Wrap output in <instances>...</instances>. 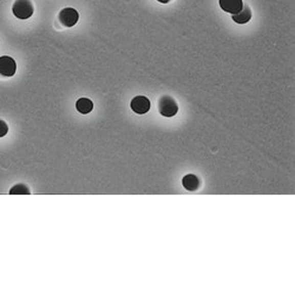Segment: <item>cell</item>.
<instances>
[{
    "instance_id": "cell-12",
    "label": "cell",
    "mask_w": 295,
    "mask_h": 295,
    "mask_svg": "<svg viewBox=\"0 0 295 295\" xmlns=\"http://www.w3.org/2000/svg\"><path fill=\"white\" fill-rule=\"evenodd\" d=\"M157 2L161 3V4H168L170 2V0H157Z\"/></svg>"
},
{
    "instance_id": "cell-2",
    "label": "cell",
    "mask_w": 295,
    "mask_h": 295,
    "mask_svg": "<svg viewBox=\"0 0 295 295\" xmlns=\"http://www.w3.org/2000/svg\"><path fill=\"white\" fill-rule=\"evenodd\" d=\"M158 110L164 117H174L178 112V105L170 96H163L158 101Z\"/></svg>"
},
{
    "instance_id": "cell-3",
    "label": "cell",
    "mask_w": 295,
    "mask_h": 295,
    "mask_svg": "<svg viewBox=\"0 0 295 295\" xmlns=\"http://www.w3.org/2000/svg\"><path fill=\"white\" fill-rule=\"evenodd\" d=\"M58 19L60 24L65 28H74L79 20V14L77 10L72 9V7H65L59 12Z\"/></svg>"
},
{
    "instance_id": "cell-6",
    "label": "cell",
    "mask_w": 295,
    "mask_h": 295,
    "mask_svg": "<svg viewBox=\"0 0 295 295\" xmlns=\"http://www.w3.org/2000/svg\"><path fill=\"white\" fill-rule=\"evenodd\" d=\"M218 3H220L221 9L223 10L224 12L231 14L239 13L243 7L242 0H220Z\"/></svg>"
},
{
    "instance_id": "cell-5",
    "label": "cell",
    "mask_w": 295,
    "mask_h": 295,
    "mask_svg": "<svg viewBox=\"0 0 295 295\" xmlns=\"http://www.w3.org/2000/svg\"><path fill=\"white\" fill-rule=\"evenodd\" d=\"M132 111L137 115H144L147 114L151 108V103L149 101V98L145 96H136L135 98H132L131 103H130Z\"/></svg>"
},
{
    "instance_id": "cell-1",
    "label": "cell",
    "mask_w": 295,
    "mask_h": 295,
    "mask_svg": "<svg viewBox=\"0 0 295 295\" xmlns=\"http://www.w3.org/2000/svg\"><path fill=\"white\" fill-rule=\"evenodd\" d=\"M33 4L31 0H16L12 6V12L18 19H29L33 14Z\"/></svg>"
},
{
    "instance_id": "cell-4",
    "label": "cell",
    "mask_w": 295,
    "mask_h": 295,
    "mask_svg": "<svg viewBox=\"0 0 295 295\" xmlns=\"http://www.w3.org/2000/svg\"><path fill=\"white\" fill-rule=\"evenodd\" d=\"M17 71V64L12 57L3 56L0 57V76L4 77H12Z\"/></svg>"
},
{
    "instance_id": "cell-9",
    "label": "cell",
    "mask_w": 295,
    "mask_h": 295,
    "mask_svg": "<svg viewBox=\"0 0 295 295\" xmlns=\"http://www.w3.org/2000/svg\"><path fill=\"white\" fill-rule=\"evenodd\" d=\"M76 108H77L78 112L86 115L94 110V103L89 98H79L76 103Z\"/></svg>"
},
{
    "instance_id": "cell-11",
    "label": "cell",
    "mask_w": 295,
    "mask_h": 295,
    "mask_svg": "<svg viewBox=\"0 0 295 295\" xmlns=\"http://www.w3.org/2000/svg\"><path fill=\"white\" fill-rule=\"evenodd\" d=\"M9 132V125L6 124L5 121L0 120V137H4Z\"/></svg>"
},
{
    "instance_id": "cell-8",
    "label": "cell",
    "mask_w": 295,
    "mask_h": 295,
    "mask_svg": "<svg viewBox=\"0 0 295 295\" xmlns=\"http://www.w3.org/2000/svg\"><path fill=\"white\" fill-rule=\"evenodd\" d=\"M182 185L183 187H185V189L189 191H194L198 189V187H200V179H198L197 176L190 174L183 177Z\"/></svg>"
},
{
    "instance_id": "cell-7",
    "label": "cell",
    "mask_w": 295,
    "mask_h": 295,
    "mask_svg": "<svg viewBox=\"0 0 295 295\" xmlns=\"http://www.w3.org/2000/svg\"><path fill=\"white\" fill-rule=\"evenodd\" d=\"M232 19L236 24H247V22L252 19V10L249 9V6L243 5L242 10L239 13L233 14Z\"/></svg>"
},
{
    "instance_id": "cell-10",
    "label": "cell",
    "mask_w": 295,
    "mask_h": 295,
    "mask_svg": "<svg viewBox=\"0 0 295 295\" xmlns=\"http://www.w3.org/2000/svg\"><path fill=\"white\" fill-rule=\"evenodd\" d=\"M31 191H30V188L26 185H16L14 187L11 188L10 195H30Z\"/></svg>"
}]
</instances>
